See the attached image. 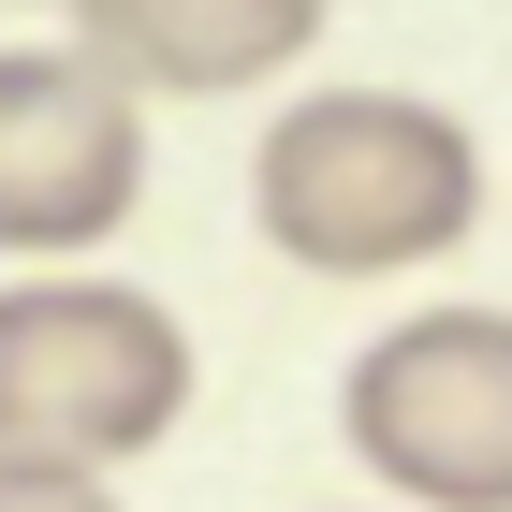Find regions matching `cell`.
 Returning a JSON list of instances; mask_svg holds the SVG:
<instances>
[{
    "label": "cell",
    "instance_id": "obj_6",
    "mask_svg": "<svg viewBox=\"0 0 512 512\" xmlns=\"http://www.w3.org/2000/svg\"><path fill=\"white\" fill-rule=\"evenodd\" d=\"M0 512H118V483H0Z\"/></svg>",
    "mask_w": 512,
    "mask_h": 512
},
{
    "label": "cell",
    "instance_id": "obj_3",
    "mask_svg": "<svg viewBox=\"0 0 512 512\" xmlns=\"http://www.w3.org/2000/svg\"><path fill=\"white\" fill-rule=\"evenodd\" d=\"M337 439L410 512H512V308H410L337 381Z\"/></svg>",
    "mask_w": 512,
    "mask_h": 512
},
{
    "label": "cell",
    "instance_id": "obj_1",
    "mask_svg": "<svg viewBox=\"0 0 512 512\" xmlns=\"http://www.w3.org/2000/svg\"><path fill=\"white\" fill-rule=\"evenodd\" d=\"M249 220L308 278H410L483 235V147L410 88H308L249 147Z\"/></svg>",
    "mask_w": 512,
    "mask_h": 512
},
{
    "label": "cell",
    "instance_id": "obj_2",
    "mask_svg": "<svg viewBox=\"0 0 512 512\" xmlns=\"http://www.w3.org/2000/svg\"><path fill=\"white\" fill-rule=\"evenodd\" d=\"M191 425V337L132 278H15L0 293V483H118Z\"/></svg>",
    "mask_w": 512,
    "mask_h": 512
},
{
    "label": "cell",
    "instance_id": "obj_5",
    "mask_svg": "<svg viewBox=\"0 0 512 512\" xmlns=\"http://www.w3.org/2000/svg\"><path fill=\"white\" fill-rule=\"evenodd\" d=\"M337 0H74V44L132 103H235V88L308 74Z\"/></svg>",
    "mask_w": 512,
    "mask_h": 512
},
{
    "label": "cell",
    "instance_id": "obj_4",
    "mask_svg": "<svg viewBox=\"0 0 512 512\" xmlns=\"http://www.w3.org/2000/svg\"><path fill=\"white\" fill-rule=\"evenodd\" d=\"M147 205V103L88 44H0V249L15 264H88Z\"/></svg>",
    "mask_w": 512,
    "mask_h": 512
}]
</instances>
